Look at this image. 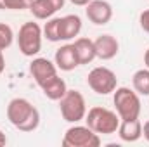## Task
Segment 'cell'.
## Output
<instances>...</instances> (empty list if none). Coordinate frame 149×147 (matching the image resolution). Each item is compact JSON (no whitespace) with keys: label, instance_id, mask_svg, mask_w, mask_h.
I'll use <instances>...</instances> for the list:
<instances>
[{"label":"cell","instance_id":"obj_18","mask_svg":"<svg viewBox=\"0 0 149 147\" xmlns=\"http://www.w3.org/2000/svg\"><path fill=\"white\" fill-rule=\"evenodd\" d=\"M42 31H43V37L49 42H61V17L47 19Z\"/></svg>","mask_w":149,"mask_h":147},{"label":"cell","instance_id":"obj_4","mask_svg":"<svg viewBox=\"0 0 149 147\" xmlns=\"http://www.w3.org/2000/svg\"><path fill=\"white\" fill-rule=\"evenodd\" d=\"M42 37H43V31L38 26V23H33V21L24 23L17 33V47L21 54L26 57L37 55L42 49Z\"/></svg>","mask_w":149,"mask_h":147},{"label":"cell","instance_id":"obj_23","mask_svg":"<svg viewBox=\"0 0 149 147\" xmlns=\"http://www.w3.org/2000/svg\"><path fill=\"white\" fill-rule=\"evenodd\" d=\"M3 69H5V57H3V50L0 49V74L3 73Z\"/></svg>","mask_w":149,"mask_h":147},{"label":"cell","instance_id":"obj_13","mask_svg":"<svg viewBox=\"0 0 149 147\" xmlns=\"http://www.w3.org/2000/svg\"><path fill=\"white\" fill-rule=\"evenodd\" d=\"M118 135L123 142H137L142 137V123L135 119H121L118 126Z\"/></svg>","mask_w":149,"mask_h":147},{"label":"cell","instance_id":"obj_12","mask_svg":"<svg viewBox=\"0 0 149 147\" xmlns=\"http://www.w3.org/2000/svg\"><path fill=\"white\" fill-rule=\"evenodd\" d=\"M54 62H56L57 69H61V71H73L76 66H80L73 43L63 45L61 49H57L56 55H54Z\"/></svg>","mask_w":149,"mask_h":147},{"label":"cell","instance_id":"obj_24","mask_svg":"<svg viewBox=\"0 0 149 147\" xmlns=\"http://www.w3.org/2000/svg\"><path fill=\"white\" fill-rule=\"evenodd\" d=\"M70 2H71L73 5H78V7H85L90 0H70Z\"/></svg>","mask_w":149,"mask_h":147},{"label":"cell","instance_id":"obj_19","mask_svg":"<svg viewBox=\"0 0 149 147\" xmlns=\"http://www.w3.org/2000/svg\"><path fill=\"white\" fill-rule=\"evenodd\" d=\"M12 42H14V31H12V28L9 24H5V23H0V49L2 50L9 49L12 45Z\"/></svg>","mask_w":149,"mask_h":147},{"label":"cell","instance_id":"obj_1","mask_svg":"<svg viewBox=\"0 0 149 147\" xmlns=\"http://www.w3.org/2000/svg\"><path fill=\"white\" fill-rule=\"evenodd\" d=\"M7 119L19 132H33L40 125V112L30 101L16 97L7 106Z\"/></svg>","mask_w":149,"mask_h":147},{"label":"cell","instance_id":"obj_2","mask_svg":"<svg viewBox=\"0 0 149 147\" xmlns=\"http://www.w3.org/2000/svg\"><path fill=\"white\" fill-rule=\"evenodd\" d=\"M120 116L116 114V111H109L106 107L95 106L85 114V123L90 130H94L99 135H113L118 132L120 126Z\"/></svg>","mask_w":149,"mask_h":147},{"label":"cell","instance_id":"obj_16","mask_svg":"<svg viewBox=\"0 0 149 147\" xmlns=\"http://www.w3.org/2000/svg\"><path fill=\"white\" fill-rule=\"evenodd\" d=\"M81 31V19L76 14H68L61 17V40H71Z\"/></svg>","mask_w":149,"mask_h":147},{"label":"cell","instance_id":"obj_10","mask_svg":"<svg viewBox=\"0 0 149 147\" xmlns=\"http://www.w3.org/2000/svg\"><path fill=\"white\" fill-rule=\"evenodd\" d=\"M66 0H31L30 3V12L37 19H50L57 10L64 7Z\"/></svg>","mask_w":149,"mask_h":147},{"label":"cell","instance_id":"obj_7","mask_svg":"<svg viewBox=\"0 0 149 147\" xmlns=\"http://www.w3.org/2000/svg\"><path fill=\"white\" fill-rule=\"evenodd\" d=\"M87 85L92 88V92H95L99 95H108V94H111V92L116 90L118 78H116V74L113 73L109 68L99 66V68H94L88 73Z\"/></svg>","mask_w":149,"mask_h":147},{"label":"cell","instance_id":"obj_9","mask_svg":"<svg viewBox=\"0 0 149 147\" xmlns=\"http://www.w3.org/2000/svg\"><path fill=\"white\" fill-rule=\"evenodd\" d=\"M30 73L33 76V80L37 81V85L40 87L47 80H50L57 74V66H56V62L49 61L47 57H37L30 64Z\"/></svg>","mask_w":149,"mask_h":147},{"label":"cell","instance_id":"obj_20","mask_svg":"<svg viewBox=\"0 0 149 147\" xmlns=\"http://www.w3.org/2000/svg\"><path fill=\"white\" fill-rule=\"evenodd\" d=\"M31 0H0V10H23L30 9Z\"/></svg>","mask_w":149,"mask_h":147},{"label":"cell","instance_id":"obj_21","mask_svg":"<svg viewBox=\"0 0 149 147\" xmlns=\"http://www.w3.org/2000/svg\"><path fill=\"white\" fill-rule=\"evenodd\" d=\"M139 23H141V28L149 33V9L148 10H144V12H141V16H139Z\"/></svg>","mask_w":149,"mask_h":147},{"label":"cell","instance_id":"obj_25","mask_svg":"<svg viewBox=\"0 0 149 147\" xmlns=\"http://www.w3.org/2000/svg\"><path fill=\"white\" fill-rule=\"evenodd\" d=\"M5 144H7V137H5V133H3V132L0 130V147L5 146Z\"/></svg>","mask_w":149,"mask_h":147},{"label":"cell","instance_id":"obj_22","mask_svg":"<svg viewBox=\"0 0 149 147\" xmlns=\"http://www.w3.org/2000/svg\"><path fill=\"white\" fill-rule=\"evenodd\" d=\"M142 135H144V139L149 142V119L144 123V126H142Z\"/></svg>","mask_w":149,"mask_h":147},{"label":"cell","instance_id":"obj_17","mask_svg":"<svg viewBox=\"0 0 149 147\" xmlns=\"http://www.w3.org/2000/svg\"><path fill=\"white\" fill-rule=\"evenodd\" d=\"M132 87L139 95H149V69H139L132 76Z\"/></svg>","mask_w":149,"mask_h":147},{"label":"cell","instance_id":"obj_3","mask_svg":"<svg viewBox=\"0 0 149 147\" xmlns=\"http://www.w3.org/2000/svg\"><path fill=\"white\" fill-rule=\"evenodd\" d=\"M114 109L120 119H135L141 114V99L135 90L127 87H116L114 90Z\"/></svg>","mask_w":149,"mask_h":147},{"label":"cell","instance_id":"obj_8","mask_svg":"<svg viewBox=\"0 0 149 147\" xmlns=\"http://www.w3.org/2000/svg\"><path fill=\"white\" fill-rule=\"evenodd\" d=\"M85 14L90 23L97 26H104L111 21L113 17V7L106 0H90L85 5Z\"/></svg>","mask_w":149,"mask_h":147},{"label":"cell","instance_id":"obj_5","mask_svg":"<svg viewBox=\"0 0 149 147\" xmlns=\"http://www.w3.org/2000/svg\"><path fill=\"white\" fill-rule=\"evenodd\" d=\"M59 111L63 119L68 123H78L85 119V114H87L85 97L78 90H68L64 97L59 101Z\"/></svg>","mask_w":149,"mask_h":147},{"label":"cell","instance_id":"obj_26","mask_svg":"<svg viewBox=\"0 0 149 147\" xmlns=\"http://www.w3.org/2000/svg\"><path fill=\"white\" fill-rule=\"evenodd\" d=\"M144 64H146V68L149 69V49L146 50V54H144Z\"/></svg>","mask_w":149,"mask_h":147},{"label":"cell","instance_id":"obj_15","mask_svg":"<svg viewBox=\"0 0 149 147\" xmlns=\"http://www.w3.org/2000/svg\"><path fill=\"white\" fill-rule=\"evenodd\" d=\"M43 95L50 101H61L64 97V94L68 92V87H66V81L63 78H59L57 74L50 80H47L43 85H40Z\"/></svg>","mask_w":149,"mask_h":147},{"label":"cell","instance_id":"obj_14","mask_svg":"<svg viewBox=\"0 0 149 147\" xmlns=\"http://www.w3.org/2000/svg\"><path fill=\"white\" fill-rule=\"evenodd\" d=\"M74 47V52H76V55H78V62H80V66L81 64H90L95 57H97V54H95V45H94V40H90V38H76L73 43Z\"/></svg>","mask_w":149,"mask_h":147},{"label":"cell","instance_id":"obj_11","mask_svg":"<svg viewBox=\"0 0 149 147\" xmlns=\"http://www.w3.org/2000/svg\"><path fill=\"white\" fill-rule=\"evenodd\" d=\"M94 45H95L97 57L102 61H109L113 57H116V54L120 50V43L113 35H99L94 40Z\"/></svg>","mask_w":149,"mask_h":147},{"label":"cell","instance_id":"obj_6","mask_svg":"<svg viewBox=\"0 0 149 147\" xmlns=\"http://www.w3.org/2000/svg\"><path fill=\"white\" fill-rule=\"evenodd\" d=\"M101 137L94 130H90L87 125H74L66 130L63 137V147H99Z\"/></svg>","mask_w":149,"mask_h":147}]
</instances>
